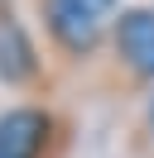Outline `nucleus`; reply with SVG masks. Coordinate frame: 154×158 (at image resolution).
<instances>
[{
    "instance_id": "nucleus-1",
    "label": "nucleus",
    "mask_w": 154,
    "mask_h": 158,
    "mask_svg": "<svg viewBox=\"0 0 154 158\" xmlns=\"http://www.w3.org/2000/svg\"><path fill=\"white\" fill-rule=\"evenodd\" d=\"M53 134V120L38 106H15L0 115V158H38Z\"/></svg>"
},
{
    "instance_id": "nucleus-2",
    "label": "nucleus",
    "mask_w": 154,
    "mask_h": 158,
    "mask_svg": "<svg viewBox=\"0 0 154 158\" xmlns=\"http://www.w3.org/2000/svg\"><path fill=\"white\" fill-rule=\"evenodd\" d=\"M116 53L135 77L154 81V10H125L116 19Z\"/></svg>"
},
{
    "instance_id": "nucleus-3",
    "label": "nucleus",
    "mask_w": 154,
    "mask_h": 158,
    "mask_svg": "<svg viewBox=\"0 0 154 158\" xmlns=\"http://www.w3.org/2000/svg\"><path fill=\"white\" fill-rule=\"evenodd\" d=\"M48 34L72 58H82V53H92L101 43V19L87 15L82 5H72V0H48Z\"/></svg>"
},
{
    "instance_id": "nucleus-4",
    "label": "nucleus",
    "mask_w": 154,
    "mask_h": 158,
    "mask_svg": "<svg viewBox=\"0 0 154 158\" xmlns=\"http://www.w3.org/2000/svg\"><path fill=\"white\" fill-rule=\"evenodd\" d=\"M38 72V58H34V43L24 39V29L10 19H0V81L19 86Z\"/></svg>"
},
{
    "instance_id": "nucleus-5",
    "label": "nucleus",
    "mask_w": 154,
    "mask_h": 158,
    "mask_svg": "<svg viewBox=\"0 0 154 158\" xmlns=\"http://www.w3.org/2000/svg\"><path fill=\"white\" fill-rule=\"evenodd\" d=\"M72 5H82V10H87V15H96V19H101V15H106V10H111L116 0H72Z\"/></svg>"
},
{
    "instance_id": "nucleus-6",
    "label": "nucleus",
    "mask_w": 154,
    "mask_h": 158,
    "mask_svg": "<svg viewBox=\"0 0 154 158\" xmlns=\"http://www.w3.org/2000/svg\"><path fill=\"white\" fill-rule=\"evenodd\" d=\"M149 129H154V106H149Z\"/></svg>"
}]
</instances>
